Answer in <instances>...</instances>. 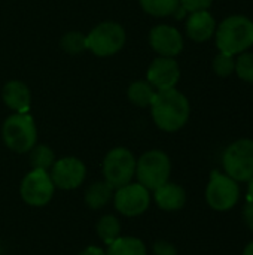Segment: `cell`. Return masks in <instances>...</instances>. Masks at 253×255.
Returning <instances> with one entry per match:
<instances>
[{
  "instance_id": "cell-1",
  "label": "cell",
  "mask_w": 253,
  "mask_h": 255,
  "mask_svg": "<svg viewBox=\"0 0 253 255\" xmlns=\"http://www.w3.org/2000/svg\"><path fill=\"white\" fill-rule=\"evenodd\" d=\"M155 124L169 133L180 130L189 118V102L176 88L160 90L151 105Z\"/></svg>"
},
{
  "instance_id": "cell-2",
  "label": "cell",
  "mask_w": 253,
  "mask_h": 255,
  "mask_svg": "<svg viewBox=\"0 0 253 255\" xmlns=\"http://www.w3.org/2000/svg\"><path fill=\"white\" fill-rule=\"evenodd\" d=\"M216 45L221 52L240 54L253 45V22L242 15L222 21L216 31Z\"/></svg>"
},
{
  "instance_id": "cell-3",
  "label": "cell",
  "mask_w": 253,
  "mask_h": 255,
  "mask_svg": "<svg viewBox=\"0 0 253 255\" xmlns=\"http://www.w3.org/2000/svg\"><path fill=\"white\" fill-rule=\"evenodd\" d=\"M1 136L9 149L18 154L31 151L37 140V130L33 118L25 114H13L6 118L1 127Z\"/></svg>"
},
{
  "instance_id": "cell-4",
  "label": "cell",
  "mask_w": 253,
  "mask_h": 255,
  "mask_svg": "<svg viewBox=\"0 0 253 255\" xmlns=\"http://www.w3.org/2000/svg\"><path fill=\"white\" fill-rule=\"evenodd\" d=\"M170 170L171 164L167 154L158 149L145 152L136 161V176L139 179V184L152 191L169 182Z\"/></svg>"
},
{
  "instance_id": "cell-5",
  "label": "cell",
  "mask_w": 253,
  "mask_h": 255,
  "mask_svg": "<svg viewBox=\"0 0 253 255\" xmlns=\"http://www.w3.org/2000/svg\"><path fill=\"white\" fill-rule=\"evenodd\" d=\"M125 30L115 21H104L86 34V49L97 57H109L122 49Z\"/></svg>"
},
{
  "instance_id": "cell-6",
  "label": "cell",
  "mask_w": 253,
  "mask_h": 255,
  "mask_svg": "<svg viewBox=\"0 0 253 255\" xmlns=\"http://www.w3.org/2000/svg\"><path fill=\"white\" fill-rule=\"evenodd\" d=\"M103 175L104 181L113 190L130 184L136 175V158L133 152L122 146L109 151L103 161Z\"/></svg>"
},
{
  "instance_id": "cell-7",
  "label": "cell",
  "mask_w": 253,
  "mask_h": 255,
  "mask_svg": "<svg viewBox=\"0 0 253 255\" xmlns=\"http://www.w3.org/2000/svg\"><path fill=\"white\" fill-rule=\"evenodd\" d=\"M224 169L234 181H249L253 176V140L242 139L230 145L224 152Z\"/></svg>"
},
{
  "instance_id": "cell-8",
  "label": "cell",
  "mask_w": 253,
  "mask_h": 255,
  "mask_svg": "<svg viewBox=\"0 0 253 255\" xmlns=\"http://www.w3.org/2000/svg\"><path fill=\"white\" fill-rule=\"evenodd\" d=\"M240 197V188L237 181L228 175L213 172L206 190V200L215 211H230Z\"/></svg>"
},
{
  "instance_id": "cell-9",
  "label": "cell",
  "mask_w": 253,
  "mask_h": 255,
  "mask_svg": "<svg viewBox=\"0 0 253 255\" xmlns=\"http://www.w3.org/2000/svg\"><path fill=\"white\" fill-rule=\"evenodd\" d=\"M54 182L49 172L33 169L21 182V197L30 206H45L54 196Z\"/></svg>"
},
{
  "instance_id": "cell-10",
  "label": "cell",
  "mask_w": 253,
  "mask_h": 255,
  "mask_svg": "<svg viewBox=\"0 0 253 255\" xmlns=\"http://www.w3.org/2000/svg\"><path fill=\"white\" fill-rule=\"evenodd\" d=\"M115 208L118 212H121L125 217H137L143 214L151 203L149 190L145 188L142 184H127L118 190H115L113 194Z\"/></svg>"
},
{
  "instance_id": "cell-11",
  "label": "cell",
  "mask_w": 253,
  "mask_h": 255,
  "mask_svg": "<svg viewBox=\"0 0 253 255\" xmlns=\"http://www.w3.org/2000/svg\"><path fill=\"white\" fill-rule=\"evenodd\" d=\"M49 175L55 188L75 190L84 184L86 178V167L76 157H64L54 163Z\"/></svg>"
},
{
  "instance_id": "cell-12",
  "label": "cell",
  "mask_w": 253,
  "mask_h": 255,
  "mask_svg": "<svg viewBox=\"0 0 253 255\" xmlns=\"http://www.w3.org/2000/svg\"><path fill=\"white\" fill-rule=\"evenodd\" d=\"M180 78V67L173 57H158L148 69V82L155 90L174 88Z\"/></svg>"
},
{
  "instance_id": "cell-13",
  "label": "cell",
  "mask_w": 253,
  "mask_h": 255,
  "mask_svg": "<svg viewBox=\"0 0 253 255\" xmlns=\"http://www.w3.org/2000/svg\"><path fill=\"white\" fill-rule=\"evenodd\" d=\"M149 43L161 57H174L183 48V39L177 28L171 25H157L149 33Z\"/></svg>"
},
{
  "instance_id": "cell-14",
  "label": "cell",
  "mask_w": 253,
  "mask_h": 255,
  "mask_svg": "<svg viewBox=\"0 0 253 255\" xmlns=\"http://www.w3.org/2000/svg\"><path fill=\"white\" fill-rule=\"evenodd\" d=\"M3 102L9 109H12L15 114H25L30 109L31 105V93L30 88L22 81H9L4 84L1 90Z\"/></svg>"
},
{
  "instance_id": "cell-15",
  "label": "cell",
  "mask_w": 253,
  "mask_h": 255,
  "mask_svg": "<svg viewBox=\"0 0 253 255\" xmlns=\"http://www.w3.org/2000/svg\"><path fill=\"white\" fill-rule=\"evenodd\" d=\"M215 18L207 10L192 12L186 21V33L192 40L204 42L210 39L215 33Z\"/></svg>"
},
{
  "instance_id": "cell-16",
  "label": "cell",
  "mask_w": 253,
  "mask_h": 255,
  "mask_svg": "<svg viewBox=\"0 0 253 255\" xmlns=\"http://www.w3.org/2000/svg\"><path fill=\"white\" fill-rule=\"evenodd\" d=\"M155 202L163 211H179L186 202V193L180 185L166 182L155 190Z\"/></svg>"
},
{
  "instance_id": "cell-17",
  "label": "cell",
  "mask_w": 253,
  "mask_h": 255,
  "mask_svg": "<svg viewBox=\"0 0 253 255\" xmlns=\"http://www.w3.org/2000/svg\"><path fill=\"white\" fill-rule=\"evenodd\" d=\"M113 191L115 190L106 181L94 182L85 191V203L94 211L103 209L113 199Z\"/></svg>"
},
{
  "instance_id": "cell-18",
  "label": "cell",
  "mask_w": 253,
  "mask_h": 255,
  "mask_svg": "<svg viewBox=\"0 0 253 255\" xmlns=\"http://www.w3.org/2000/svg\"><path fill=\"white\" fill-rule=\"evenodd\" d=\"M155 94H157V90L148 81H134L130 84L128 91H127L130 102L139 108L151 106L155 99Z\"/></svg>"
},
{
  "instance_id": "cell-19",
  "label": "cell",
  "mask_w": 253,
  "mask_h": 255,
  "mask_svg": "<svg viewBox=\"0 0 253 255\" xmlns=\"http://www.w3.org/2000/svg\"><path fill=\"white\" fill-rule=\"evenodd\" d=\"M106 255H148L145 244L137 238H118L107 245Z\"/></svg>"
},
{
  "instance_id": "cell-20",
  "label": "cell",
  "mask_w": 253,
  "mask_h": 255,
  "mask_svg": "<svg viewBox=\"0 0 253 255\" xmlns=\"http://www.w3.org/2000/svg\"><path fill=\"white\" fill-rule=\"evenodd\" d=\"M97 235L98 238L106 244L110 245L113 241H116L121 235V223L113 215H104L97 223Z\"/></svg>"
},
{
  "instance_id": "cell-21",
  "label": "cell",
  "mask_w": 253,
  "mask_h": 255,
  "mask_svg": "<svg viewBox=\"0 0 253 255\" xmlns=\"http://www.w3.org/2000/svg\"><path fill=\"white\" fill-rule=\"evenodd\" d=\"M55 163L54 151L46 145H34L30 152V164L37 170H49Z\"/></svg>"
},
{
  "instance_id": "cell-22",
  "label": "cell",
  "mask_w": 253,
  "mask_h": 255,
  "mask_svg": "<svg viewBox=\"0 0 253 255\" xmlns=\"http://www.w3.org/2000/svg\"><path fill=\"white\" fill-rule=\"evenodd\" d=\"M142 9L152 16H167L180 4V0H139Z\"/></svg>"
},
{
  "instance_id": "cell-23",
  "label": "cell",
  "mask_w": 253,
  "mask_h": 255,
  "mask_svg": "<svg viewBox=\"0 0 253 255\" xmlns=\"http://www.w3.org/2000/svg\"><path fill=\"white\" fill-rule=\"evenodd\" d=\"M60 45L67 54H81L86 49V36L81 31H69L61 37Z\"/></svg>"
},
{
  "instance_id": "cell-24",
  "label": "cell",
  "mask_w": 253,
  "mask_h": 255,
  "mask_svg": "<svg viewBox=\"0 0 253 255\" xmlns=\"http://www.w3.org/2000/svg\"><path fill=\"white\" fill-rule=\"evenodd\" d=\"M236 72L243 81L253 84V54L246 52L236 61Z\"/></svg>"
},
{
  "instance_id": "cell-25",
  "label": "cell",
  "mask_w": 253,
  "mask_h": 255,
  "mask_svg": "<svg viewBox=\"0 0 253 255\" xmlns=\"http://www.w3.org/2000/svg\"><path fill=\"white\" fill-rule=\"evenodd\" d=\"M213 69L216 72V75L219 76H228L234 72L236 69V61L233 58L231 54L227 52H221L219 55H216L215 61H213Z\"/></svg>"
},
{
  "instance_id": "cell-26",
  "label": "cell",
  "mask_w": 253,
  "mask_h": 255,
  "mask_svg": "<svg viewBox=\"0 0 253 255\" xmlns=\"http://www.w3.org/2000/svg\"><path fill=\"white\" fill-rule=\"evenodd\" d=\"M212 0H180V6L186 12H200V10H207L210 7Z\"/></svg>"
},
{
  "instance_id": "cell-27",
  "label": "cell",
  "mask_w": 253,
  "mask_h": 255,
  "mask_svg": "<svg viewBox=\"0 0 253 255\" xmlns=\"http://www.w3.org/2000/svg\"><path fill=\"white\" fill-rule=\"evenodd\" d=\"M154 254L155 255H177L176 248L166 241H158L154 245Z\"/></svg>"
},
{
  "instance_id": "cell-28",
  "label": "cell",
  "mask_w": 253,
  "mask_h": 255,
  "mask_svg": "<svg viewBox=\"0 0 253 255\" xmlns=\"http://www.w3.org/2000/svg\"><path fill=\"white\" fill-rule=\"evenodd\" d=\"M243 215H245V221L248 223V226L252 229L253 227V202L252 200H249L248 202V205L245 206V212H243Z\"/></svg>"
},
{
  "instance_id": "cell-29",
  "label": "cell",
  "mask_w": 253,
  "mask_h": 255,
  "mask_svg": "<svg viewBox=\"0 0 253 255\" xmlns=\"http://www.w3.org/2000/svg\"><path fill=\"white\" fill-rule=\"evenodd\" d=\"M79 255H106V253L98 247H88L82 253H79Z\"/></svg>"
},
{
  "instance_id": "cell-30",
  "label": "cell",
  "mask_w": 253,
  "mask_h": 255,
  "mask_svg": "<svg viewBox=\"0 0 253 255\" xmlns=\"http://www.w3.org/2000/svg\"><path fill=\"white\" fill-rule=\"evenodd\" d=\"M248 197L253 202V176L249 179V187H248Z\"/></svg>"
},
{
  "instance_id": "cell-31",
  "label": "cell",
  "mask_w": 253,
  "mask_h": 255,
  "mask_svg": "<svg viewBox=\"0 0 253 255\" xmlns=\"http://www.w3.org/2000/svg\"><path fill=\"white\" fill-rule=\"evenodd\" d=\"M243 255H253V242H251V244L246 247V250H245Z\"/></svg>"
},
{
  "instance_id": "cell-32",
  "label": "cell",
  "mask_w": 253,
  "mask_h": 255,
  "mask_svg": "<svg viewBox=\"0 0 253 255\" xmlns=\"http://www.w3.org/2000/svg\"><path fill=\"white\" fill-rule=\"evenodd\" d=\"M252 230H253V227H252Z\"/></svg>"
}]
</instances>
